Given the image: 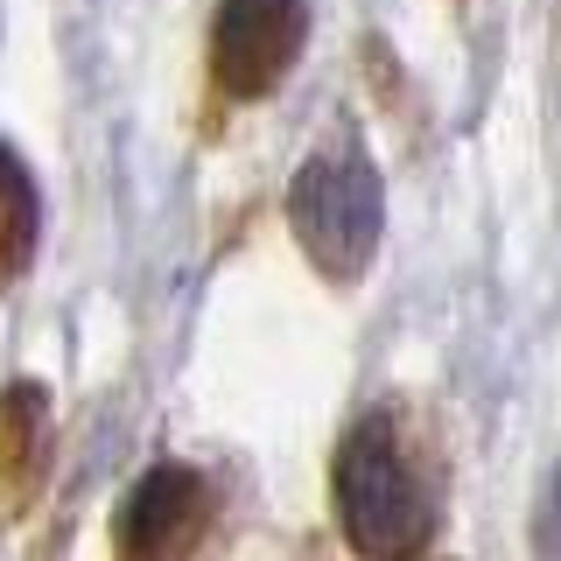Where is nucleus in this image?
Here are the masks:
<instances>
[{
  "instance_id": "nucleus-1",
  "label": "nucleus",
  "mask_w": 561,
  "mask_h": 561,
  "mask_svg": "<svg viewBox=\"0 0 561 561\" xmlns=\"http://www.w3.org/2000/svg\"><path fill=\"white\" fill-rule=\"evenodd\" d=\"M330 491H337L344 540L365 561H414L435 540V491L386 408L358 414L344 428L337 463H330Z\"/></svg>"
},
{
  "instance_id": "nucleus-2",
  "label": "nucleus",
  "mask_w": 561,
  "mask_h": 561,
  "mask_svg": "<svg viewBox=\"0 0 561 561\" xmlns=\"http://www.w3.org/2000/svg\"><path fill=\"white\" fill-rule=\"evenodd\" d=\"M288 232L302 239L309 267H323L330 280H358L379 253L386 232V183L373 169V154L351 148H316L288 183Z\"/></svg>"
},
{
  "instance_id": "nucleus-3",
  "label": "nucleus",
  "mask_w": 561,
  "mask_h": 561,
  "mask_svg": "<svg viewBox=\"0 0 561 561\" xmlns=\"http://www.w3.org/2000/svg\"><path fill=\"white\" fill-rule=\"evenodd\" d=\"M302 35H309V0H218V22H210L218 92L239 105L267 99L302 57Z\"/></svg>"
},
{
  "instance_id": "nucleus-4",
  "label": "nucleus",
  "mask_w": 561,
  "mask_h": 561,
  "mask_svg": "<svg viewBox=\"0 0 561 561\" xmlns=\"http://www.w3.org/2000/svg\"><path fill=\"white\" fill-rule=\"evenodd\" d=\"M210 519V484L190 463H154L119 505V561H183Z\"/></svg>"
},
{
  "instance_id": "nucleus-5",
  "label": "nucleus",
  "mask_w": 561,
  "mask_h": 561,
  "mask_svg": "<svg viewBox=\"0 0 561 561\" xmlns=\"http://www.w3.org/2000/svg\"><path fill=\"white\" fill-rule=\"evenodd\" d=\"M43 232V190H35L28 162L0 140V274H22Z\"/></svg>"
},
{
  "instance_id": "nucleus-6",
  "label": "nucleus",
  "mask_w": 561,
  "mask_h": 561,
  "mask_svg": "<svg viewBox=\"0 0 561 561\" xmlns=\"http://www.w3.org/2000/svg\"><path fill=\"white\" fill-rule=\"evenodd\" d=\"M534 554H540V561H561V463L548 470V484H540V513H534Z\"/></svg>"
}]
</instances>
